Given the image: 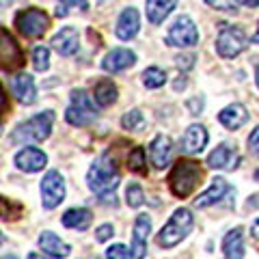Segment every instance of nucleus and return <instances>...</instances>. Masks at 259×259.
<instances>
[{
	"instance_id": "f257e3e1",
	"label": "nucleus",
	"mask_w": 259,
	"mask_h": 259,
	"mask_svg": "<svg viewBox=\"0 0 259 259\" xmlns=\"http://www.w3.org/2000/svg\"><path fill=\"white\" fill-rule=\"evenodd\" d=\"M121 182V175L117 171L115 160L110 158V153H104L102 158H97L91 168L87 173V184L95 194H100L102 201H112L115 203V188Z\"/></svg>"
},
{
	"instance_id": "f03ea898",
	"label": "nucleus",
	"mask_w": 259,
	"mask_h": 259,
	"mask_svg": "<svg viewBox=\"0 0 259 259\" xmlns=\"http://www.w3.org/2000/svg\"><path fill=\"white\" fill-rule=\"evenodd\" d=\"M201 177H203V168L197 160L192 158H180L173 164L171 173H168V188L175 197L186 199L194 192V188L201 184Z\"/></svg>"
},
{
	"instance_id": "7ed1b4c3",
	"label": "nucleus",
	"mask_w": 259,
	"mask_h": 259,
	"mask_svg": "<svg viewBox=\"0 0 259 259\" xmlns=\"http://www.w3.org/2000/svg\"><path fill=\"white\" fill-rule=\"evenodd\" d=\"M52 123H54V112L46 110L39 112L32 119L24 121L11 132V143L24 145V143H41L52 134Z\"/></svg>"
},
{
	"instance_id": "20e7f679",
	"label": "nucleus",
	"mask_w": 259,
	"mask_h": 259,
	"mask_svg": "<svg viewBox=\"0 0 259 259\" xmlns=\"http://www.w3.org/2000/svg\"><path fill=\"white\" fill-rule=\"evenodd\" d=\"M192 225H194V216H192V212L188 207L175 209L173 216L168 218V223L162 227L160 233H158V238H156L158 246H162V248L177 246L192 231Z\"/></svg>"
},
{
	"instance_id": "39448f33",
	"label": "nucleus",
	"mask_w": 259,
	"mask_h": 259,
	"mask_svg": "<svg viewBox=\"0 0 259 259\" xmlns=\"http://www.w3.org/2000/svg\"><path fill=\"white\" fill-rule=\"evenodd\" d=\"M65 119H67V123L76 125V127L91 125L97 119L91 95H89L84 89H74V91H71V102H69L67 110H65Z\"/></svg>"
},
{
	"instance_id": "423d86ee",
	"label": "nucleus",
	"mask_w": 259,
	"mask_h": 259,
	"mask_svg": "<svg viewBox=\"0 0 259 259\" xmlns=\"http://www.w3.org/2000/svg\"><path fill=\"white\" fill-rule=\"evenodd\" d=\"M250 44V39L246 37V32L238 26H223L221 32L216 37V52L223 59H233L240 52H244Z\"/></svg>"
},
{
	"instance_id": "0eeeda50",
	"label": "nucleus",
	"mask_w": 259,
	"mask_h": 259,
	"mask_svg": "<svg viewBox=\"0 0 259 259\" xmlns=\"http://www.w3.org/2000/svg\"><path fill=\"white\" fill-rule=\"evenodd\" d=\"M48 26H50V18L41 9H24L15 15V28H18L24 37L28 39H39L46 35Z\"/></svg>"
},
{
	"instance_id": "6e6552de",
	"label": "nucleus",
	"mask_w": 259,
	"mask_h": 259,
	"mask_svg": "<svg viewBox=\"0 0 259 259\" xmlns=\"http://www.w3.org/2000/svg\"><path fill=\"white\" fill-rule=\"evenodd\" d=\"M24 63H26V59H24L20 44L5 26H0V69L18 71L24 67Z\"/></svg>"
},
{
	"instance_id": "1a4fd4ad",
	"label": "nucleus",
	"mask_w": 259,
	"mask_h": 259,
	"mask_svg": "<svg viewBox=\"0 0 259 259\" xmlns=\"http://www.w3.org/2000/svg\"><path fill=\"white\" fill-rule=\"evenodd\" d=\"M166 44L173 48H190L199 44V30L188 15H180L166 32Z\"/></svg>"
},
{
	"instance_id": "9d476101",
	"label": "nucleus",
	"mask_w": 259,
	"mask_h": 259,
	"mask_svg": "<svg viewBox=\"0 0 259 259\" xmlns=\"http://www.w3.org/2000/svg\"><path fill=\"white\" fill-rule=\"evenodd\" d=\"M65 199V180L59 171H48L41 180V203L46 209H54Z\"/></svg>"
},
{
	"instance_id": "9b49d317",
	"label": "nucleus",
	"mask_w": 259,
	"mask_h": 259,
	"mask_svg": "<svg viewBox=\"0 0 259 259\" xmlns=\"http://www.w3.org/2000/svg\"><path fill=\"white\" fill-rule=\"evenodd\" d=\"M227 194H236V190H233L231 186H229V182L223 180V177H214L212 184H209V188L203 190L197 199H194V205H197L199 209L209 207V205H216V203H221Z\"/></svg>"
},
{
	"instance_id": "f8f14e48",
	"label": "nucleus",
	"mask_w": 259,
	"mask_h": 259,
	"mask_svg": "<svg viewBox=\"0 0 259 259\" xmlns=\"http://www.w3.org/2000/svg\"><path fill=\"white\" fill-rule=\"evenodd\" d=\"M151 231V218L147 214H139L134 221V233H132V255L134 259H145L147 255V236Z\"/></svg>"
},
{
	"instance_id": "ddd939ff",
	"label": "nucleus",
	"mask_w": 259,
	"mask_h": 259,
	"mask_svg": "<svg viewBox=\"0 0 259 259\" xmlns=\"http://www.w3.org/2000/svg\"><path fill=\"white\" fill-rule=\"evenodd\" d=\"M205 145H207V130L201 123H192V125H188V130H186L182 136L180 149L186 156H192V153L203 151Z\"/></svg>"
},
{
	"instance_id": "4468645a",
	"label": "nucleus",
	"mask_w": 259,
	"mask_h": 259,
	"mask_svg": "<svg viewBox=\"0 0 259 259\" xmlns=\"http://www.w3.org/2000/svg\"><path fill=\"white\" fill-rule=\"evenodd\" d=\"M240 162V153L229 147V145H218V147L207 156V166L218 168V171H233Z\"/></svg>"
},
{
	"instance_id": "2eb2a0df",
	"label": "nucleus",
	"mask_w": 259,
	"mask_h": 259,
	"mask_svg": "<svg viewBox=\"0 0 259 259\" xmlns=\"http://www.w3.org/2000/svg\"><path fill=\"white\" fill-rule=\"evenodd\" d=\"M136 63V54L127 48H115L112 52H108L102 61V69L108 71V74H117V71H123L127 67H132Z\"/></svg>"
},
{
	"instance_id": "dca6fc26",
	"label": "nucleus",
	"mask_w": 259,
	"mask_h": 259,
	"mask_svg": "<svg viewBox=\"0 0 259 259\" xmlns=\"http://www.w3.org/2000/svg\"><path fill=\"white\" fill-rule=\"evenodd\" d=\"M46 162H48V156L37 147H26L15 153V164H18L20 171H26V173L41 171L46 166Z\"/></svg>"
},
{
	"instance_id": "f3484780",
	"label": "nucleus",
	"mask_w": 259,
	"mask_h": 259,
	"mask_svg": "<svg viewBox=\"0 0 259 259\" xmlns=\"http://www.w3.org/2000/svg\"><path fill=\"white\" fill-rule=\"evenodd\" d=\"M52 48L61 56H71L78 52L80 48V39H78V30L74 26H65L61 28L56 35L52 37Z\"/></svg>"
},
{
	"instance_id": "a211bd4d",
	"label": "nucleus",
	"mask_w": 259,
	"mask_h": 259,
	"mask_svg": "<svg viewBox=\"0 0 259 259\" xmlns=\"http://www.w3.org/2000/svg\"><path fill=\"white\" fill-rule=\"evenodd\" d=\"M39 248H41L46 255L54 257V259H65L71 253V246L67 244V242H63L52 231H44L41 236H39Z\"/></svg>"
},
{
	"instance_id": "6ab92c4d",
	"label": "nucleus",
	"mask_w": 259,
	"mask_h": 259,
	"mask_svg": "<svg viewBox=\"0 0 259 259\" xmlns=\"http://www.w3.org/2000/svg\"><path fill=\"white\" fill-rule=\"evenodd\" d=\"M141 28V18H139V11L134 9V7H127V9L119 15V20H117V37L119 39H123V41H127V39H132L136 37V32H139Z\"/></svg>"
},
{
	"instance_id": "aec40b11",
	"label": "nucleus",
	"mask_w": 259,
	"mask_h": 259,
	"mask_svg": "<svg viewBox=\"0 0 259 259\" xmlns=\"http://www.w3.org/2000/svg\"><path fill=\"white\" fill-rule=\"evenodd\" d=\"M171 151H173V143L168 136L160 134L151 141L149 145V158H151V164L156 168H164L168 158H171Z\"/></svg>"
},
{
	"instance_id": "412c9836",
	"label": "nucleus",
	"mask_w": 259,
	"mask_h": 259,
	"mask_svg": "<svg viewBox=\"0 0 259 259\" xmlns=\"http://www.w3.org/2000/svg\"><path fill=\"white\" fill-rule=\"evenodd\" d=\"M11 91L22 104H32L37 100L35 80H32V76H28V74H20V76L11 78Z\"/></svg>"
},
{
	"instance_id": "4be33fe9",
	"label": "nucleus",
	"mask_w": 259,
	"mask_h": 259,
	"mask_svg": "<svg viewBox=\"0 0 259 259\" xmlns=\"http://www.w3.org/2000/svg\"><path fill=\"white\" fill-rule=\"evenodd\" d=\"M223 253H225V259H242L244 257V231H242V227L231 229L223 238Z\"/></svg>"
},
{
	"instance_id": "5701e85b",
	"label": "nucleus",
	"mask_w": 259,
	"mask_h": 259,
	"mask_svg": "<svg viewBox=\"0 0 259 259\" xmlns=\"http://www.w3.org/2000/svg\"><path fill=\"white\" fill-rule=\"evenodd\" d=\"M218 121H221L227 130H238L248 121V112L242 104H229L227 108L218 112Z\"/></svg>"
},
{
	"instance_id": "b1692460",
	"label": "nucleus",
	"mask_w": 259,
	"mask_h": 259,
	"mask_svg": "<svg viewBox=\"0 0 259 259\" xmlns=\"http://www.w3.org/2000/svg\"><path fill=\"white\" fill-rule=\"evenodd\" d=\"M91 221H93V214L87 207H71L63 214V225L67 229H76V231H87L91 227Z\"/></svg>"
},
{
	"instance_id": "393cba45",
	"label": "nucleus",
	"mask_w": 259,
	"mask_h": 259,
	"mask_svg": "<svg viewBox=\"0 0 259 259\" xmlns=\"http://www.w3.org/2000/svg\"><path fill=\"white\" fill-rule=\"evenodd\" d=\"M117 87H115V82L112 80H108V78H102L100 82H95V87H93V100H95V104L97 106H102V108H106V106H110V104H115L117 102Z\"/></svg>"
},
{
	"instance_id": "a878e982",
	"label": "nucleus",
	"mask_w": 259,
	"mask_h": 259,
	"mask_svg": "<svg viewBox=\"0 0 259 259\" xmlns=\"http://www.w3.org/2000/svg\"><path fill=\"white\" fill-rule=\"evenodd\" d=\"M177 0H147V20L151 24H162L164 18L171 15Z\"/></svg>"
},
{
	"instance_id": "bb28decb",
	"label": "nucleus",
	"mask_w": 259,
	"mask_h": 259,
	"mask_svg": "<svg viewBox=\"0 0 259 259\" xmlns=\"http://www.w3.org/2000/svg\"><path fill=\"white\" fill-rule=\"evenodd\" d=\"M24 214V205L20 201H13V199H7L0 194V218L3 221H18Z\"/></svg>"
},
{
	"instance_id": "cd10ccee",
	"label": "nucleus",
	"mask_w": 259,
	"mask_h": 259,
	"mask_svg": "<svg viewBox=\"0 0 259 259\" xmlns=\"http://www.w3.org/2000/svg\"><path fill=\"white\" fill-rule=\"evenodd\" d=\"M127 168L136 175H147V156L143 147H134L127 156Z\"/></svg>"
},
{
	"instance_id": "c85d7f7f",
	"label": "nucleus",
	"mask_w": 259,
	"mask_h": 259,
	"mask_svg": "<svg viewBox=\"0 0 259 259\" xmlns=\"http://www.w3.org/2000/svg\"><path fill=\"white\" fill-rule=\"evenodd\" d=\"M166 82V74L160 67H147L143 71V84L147 89H160Z\"/></svg>"
},
{
	"instance_id": "c756f323",
	"label": "nucleus",
	"mask_w": 259,
	"mask_h": 259,
	"mask_svg": "<svg viewBox=\"0 0 259 259\" xmlns=\"http://www.w3.org/2000/svg\"><path fill=\"white\" fill-rule=\"evenodd\" d=\"M125 201L130 207H141L145 203V192L139 184H130L125 188Z\"/></svg>"
},
{
	"instance_id": "7c9ffc66",
	"label": "nucleus",
	"mask_w": 259,
	"mask_h": 259,
	"mask_svg": "<svg viewBox=\"0 0 259 259\" xmlns=\"http://www.w3.org/2000/svg\"><path fill=\"white\" fill-rule=\"evenodd\" d=\"M32 65H35L37 71H46L50 67V50L46 46L35 48V52H32Z\"/></svg>"
},
{
	"instance_id": "2f4dec72",
	"label": "nucleus",
	"mask_w": 259,
	"mask_h": 259,
	"mask_svg": "<svg viewBox=\"0 0 259 259\" xmlns=\"http://www.w3.org/2000/svg\"><path fill=\"white\" fill-rule=\"evenodd\" d=\"M143 112L139 108H132L130 112H125L123 119H121V125H123L125 130H136V127H141L143 125Z\"/></svg>"
},
{
	"instance_id": "473e14b6",
	"label": "nucleus",
	"mask_w": 259,
	"mask_h": 259,
	"mask_svg": "<svg viewBox=\"0 0 259 259\" xmlns=\"http://www.w3.org/2000/svg\"><path fill=\"white\" fill-rule=\"evenodd\" d=\"M106 259H134V255L125 244H112L106 248Z\"/></svg>"
},
{
	"instance_id": "72a5a7b5",
	"label": "nucleus",
	"mask_w": 259,
	"mask_h": 259,
	"mask_svg": "<svg viewBox=\"0 0 259 259\" xmlns=\"http://www.w3.org/2000/svg\"><path fill=\"white\" fill-rule=\"evenodd\" d=\"M112 233H115V229H112V225H100L95 229V240L97 242H106V240H110L112 238Z\"/></svg>"
},
{
	"instance_id": "f704fd0d",
	"label": "nucleus",
	"mask_w": 259,
	"mask_h": 259,
	"mask_svg": "<svg viewBox=\"0 0 259 259\" xmlns=\"http://www.w3.org/2000/svg\"><path fill=\"white\" fill-rule=\"evenodd\" d=\"M205 3L218 11H236V3L233 0H205Z\"/></svg>"
},
{
	"instance_id": "c9c22d12",
	"label": "nucleus",
	"mask_w": 259,
	"mask_h": 259,
	"mask_svg": "<svg viewBox=\"0 0 259 259\" xmlns=\"http://www.w3.org/2000/svg\"><path fill=\"white\" fill-rule=\"evenodd\" d=\"M248 147H250V151H253V153H259V125L248 136Z\"/></svg>"
},
{
	"instance_id": "e433bc0d",
	"label": "nucleus",
	"mask_w": 259,
	"mask_h": 259,
	"mask_svg": "<svg viewBox=\"0 0 259 259\" xmlns=\"http://www.w3.org/2000/svg\"><path fill=\"white\" fill-rule=\"evenodd\" d=\"M175 61H177V67H180V69H182V67H184V69H190L192 65H194V63H192V61H194V56H192V54H186V56H177Z\"/></svg>"
},
{
	"instance_id": "4c0bfd02",
	"label": "nucleus",
	"mask_w": 259,
	"mask_h": 259,
	"mask_svg": "<svg viewBox=\"0 0 259 259\" xmlns=\"http://www.w3.org/2000/svg\"><path fill=\"white\" fill-rule=\"evenodd\" d=\"M7 110H9V97H7L3 84H0V115H5Z\"/></svg>"
},
{
	"instance_id": "58836bf2",
	"label": "nucleus",
	"mask_w": 259,
	"mask_h": 259,
	"mask_svg": "<svg viewBox=\"0 0 259 259\" xmlns=\"http://www.w3.org/2000/svg\"><path fill=\"white\" fill-rule=\"evenodd\" d=\"M63 7H80V9H87L89 0H59Z\"/></svg>"
},
{
	"instance_id": "ea45409f",
	"label": "nucleus",
	"mask_w": 259,
	"mask_h": 259,
	"mask_svg": "<svg viewBox=\"0 0 259 259\" xmlns=\"http://www.w3.org/2000/svg\"><path fill=\"white\" fill-rule=\"evenodd\" d=\"M238 5H244V7H259V0H233Z\"/></svg>"
},
{
	"instance_id": "a19ab883",
	"label": "nucleus",
	"mask_w": 259,
	"mask_h": 259,
	"mask_svg": "<svg viewBox=\"0 0 259 259\" xmlns=\"http://www.w3.org/2000/svg\"><path fill=\"white\" fill-rule=\"evenodd\" d=\"M250 233H253L255 238H259V216L253 221V225H250Z\"/></svg>"
},
{
	"instance_id": "79ce46f5",
	"label": "nucleus",
	"mask_w": 259,
	"mask_h": 259,
	"mask_svg": "<svg viewBox=\"0 0 259 259\" xmlns=\"http://www.w3.org/2000/svg\"><path fill=\"white\" fill-rule=\"evenodd\" d=\"M28 259H54V257L46 255V253H30V255H28Z\"/></svg>"
},
{
	"instance_id": "37998d69",
	"label": "nucleus",
	"mask_w": 259,
	"mask_h": 259,
	"mask_svg": "<svg viewBox=\"0 0 259 259\" xmlns=\"http://www.w3.org/2000/svg\"><path fill=\"white\" fill-rule=\"evenodd\" d=\"M56 15H59V18H65V15H67V9H65L63 5H59V9H56Z\"/></svg>"
},
{
	"instance_id": "c03bdc74",
	"label": "nucleus",
	"mask_w": 259,
	"mask_h": 259,
	"mask_svg": "<svg viewBox=\"0 0 259 259\" xmlns=\"http://www.w3.org/2000/svg\"><path fill=\"white\" fill-rule=\"evenodd\" d=\"M250 41H253V44H259V24H257V30H255V35L250 37Z\"/></svg>"
},
{
	"instance_id": "a18cd8bd",
	"label": "nucleus",
	"mask_w": 259,
	"mask_h": 259,
	"mask_svg": "<svg viewBox=\"0 0 259 259\" xmlns=\"http://www.w3.org/2000/svg\"><path fill=\"white\" fill-rule=\"evenodd\" d=\"M255 80H257V87H259V61H257V67H255Z\"/></svg>"
},
{
	"instance_id": "49530a36",
	"label": "nucleus",
	"mask_w": 259,
	"mask_h": 259,
	"mask_svg": "<svg viewBox=\"0 0 259 259\" xmlns=\"http://www.w3.org/2000/svg\"><path fill=\"white\" fill-rule=\"evenodd\" d=\"M0 259H18L15 255H5V257H0Z\"/></svg>"
},
{
	"instance_id": "de8ad7c7",
	"label": "nucleus",
	"mask_w": 259,
	"mask_h": 259,
	"mask_svg": "<svg viewBox=\"0 0 259 259\" xmlns=\"http://www.w3.org/2000/svg\"><path fill=\"white\" fill-rule=\"evenodd\" d=\"M0 3H3V5H9V3H13V0H0Z\"/></svg>"
},
{
	"instance_id": "09e8293b",
	"label": "nucleus",
	"mask_w": 259,
	"mask_h": 259,
	"mask_svg": "<svg viewBox=\"0 0 259 259\" xmlns=\"http://www.w3.org/2000/svg\"><path fill=\"white\" fill-rule=\"evenodd\" d=\"M3 242H5V236H3V231H0V244H3Z\"/></svg>"
},
{
	"instance_id": "8fccbe9b",
	"label": "nucleus",
	"mask_w": 259,
	"mask_h": 259,
	"mask_svg": "<svg viewBox=\"0 0 259 259\" xmlns=\"http://www.w3.org/2000/svg\"><path fill=\"white\" fill-rule=\"evenodd\" d=\"M255 180L259 182V168H257V171H255Z\"/></svg>"
}]
</instances>
